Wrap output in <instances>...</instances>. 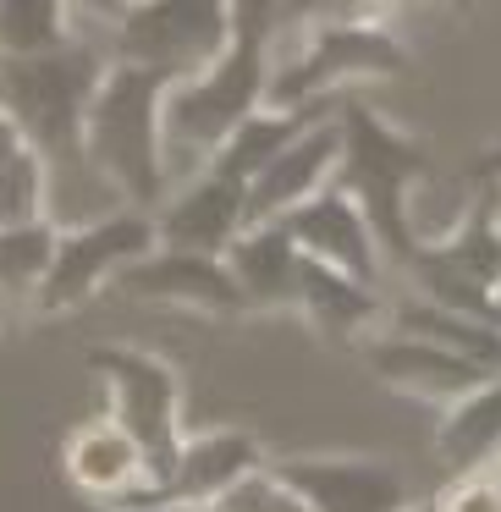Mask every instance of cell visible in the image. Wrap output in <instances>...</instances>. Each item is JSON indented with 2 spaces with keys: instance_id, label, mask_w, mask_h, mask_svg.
<instances>
[{
  "instance_id": "cell-1",
  "label": "cell",
  "mask_w": 501,
  "mask_h": 512,
  "mask_svg": "<svg viewBox=\"0 0 501 512\" xmlns=\"http://www.w3.org/2000/svg\"><path fill=\"white\" fill-rule=\"evenodd\" d=\"M171 78L138 61H105L100 83L83 111V166L122 193L133 210H160L171 193L166 144H160V105Z\"/></svg>"
},
{
  "instance_id": "cell-2",
  "label": "cell",
  "mask_w": 501,
  "mask_h": 512,
  "mask_svg": "<svg viewBox=\"0 0 501 512\" xmlns=\"http://www.w3.org/2000/svg\"><path fill=\"white\" fill-rule=\"evenodd\" d=\"M270 83V39L232 34V45L210 67L171 78L166 105H160V144H166V177L188 182L210 166V155L226 144L243 116L265 105Z\"/></svg>"
},
{
  "instance_id": "cell-3",
  "label": "cell",
  "mask_w": 501,
  "mask_h": 512,
  "mask_svg": "<svg viewBox=\"0 0 501 512\" xmlns=\"http://www.w3.org/2000/svg\"><path fill=\"white\" fill-rule=\"evenodd\" d=\"M336 127H342V166L336 182L353 193V204L364 210L369 232L380 243V259L408 270L413 248V221H408V193L430 177V155L419 138L397 133L375 105H364L358 94L336 100Z\"/></svg>"
},
{
  "instance_id": "cell-4",
  "label": "cell",
  "mask_w": 501,
  "mask_h": 512,
  "mask_svg": "<svg viewBox=\"0 0 501 512\" xmlns=\"http://www.w3.org/2000/svg\"><path fill=\"white\" fill-rule=\"evenodd\" d=\"M105 72V56L89 45H61L45 56L0 61V111L23 127L45 160H83V111Z\"/></svg>"
},
{
  "instance_id": "cell-5",
  "label": "cell",
  "mask_w": 501,
  "mask_h": 512,
  "mask_svg": "<svg viewBox=\"0 0 501 512\" xmlns=\"http://www.w3.org/2000/svg\"><path fill=\"white\" fill-rule=\"evenodd\" d=\"M408 50L380 23H309V45L292 61H270L265 105L276 111H309V105L342 100L347 83L364 78H402Z\"/></svg>"
},
{
  "instance_id": "cell-6",
  "label": "cell",
  "mask_w": 501,
  "mask_h": 512,
  "mask_svg": "<svg viewBox=\"0 0 501 512\" xmlns=\"http://www.w3.org/2000/svg\"><path fill=\"white\" fill-rule=\"evenodd\" d=\"M89 369L111 391V419L144 452L149 485L166 490L177 446H182V380H177V369L166 358L144 353V347H122V342L89 347Z\"/></svg>"
},
{
  "instance_id": "cell-7",
  "label": "cell",
  "mask_w": 501,
  "mask_h": 512,
  "mask_svg": "<svg viewBox=\"0 0 501 512\" xmlns=\"http://www.w3.org/2000/svg\"><path fill=\"white\" fill-rule=\"evenodd\" d=\"M160 237H155V210H122L111 215H94L83 226H67L56 237V259H50V276L45 287L34 292V309L39 314H67L83 309L94 292H105L127 265H138L144 254H155Z\"/></svg>"
},
{
  "instance_id": "cell-8",
  "label": "cell",
  "mask_w": 501,
  "mask_h": 512,
  "mask_svg": "<svg viewBox=\"0 0 501 512\" xmlns=\"http://www.w3.org/2000/svg\"><path fill=\"white\" fill-rule=\"evenodd\" d=\"M232 45V0H127L116 17V61H138L166 78L210 67Z\"/></svg>"
},
{
  "instance_id": "cell-9",
  "label": "cell",
  "mask_w": 501,
  "mask_h": 512,
  "mask_svg": "<svg viewBox=\"0 0 501 512\" xmlns=\"http://www.w3.org/2000/svg\"><path fill=\"white\" fill-rule=\"evenodd\" d=\"M276 221L287 226V237L298 243L303 259H320V265L342 270V276H353V281H369V287H375L380 270H386L364 210H358L353 193L336 177L325 182L320 193H309L303 204H292L287 215H276Z\"/></svg>"
},
{
  "instance_id": "cell-10",
  "label": "cell",
  "mask_w": 501,
  "mask_h": 512,
  "mask_svg": "<svg viewBox=\"0 0 501 512\" xmlns=\"http://www.w3.org/2000/svg\"><path fill=\"white\" fill-rule=\"evenodd\" d=\"M127 298H149V303H171V309L188 314H210V320H226V314H243V292H237L232 270H226L221 254H193V248H155L138 265H127L122 276L111 281Z\"/></svg>"
},
{
  "instance_id": "cell-11",
  "label": "cell",
  "mask_w": 501,
  "mask_h": 512,
  "mask_svg": "<svg viewBox=\"0 0 501 512\" xmlns=\"http://www.w3.org/2000/svg\"><path fill=\"white\" fill-rule=\"evenodd\" d=\"M270 474L309 512H402L408 485L391 463L375 457H281Z\"/></svg>"
},
{
  "instance_id": "cell-12",
  "label": "cell",
  "mask_w": 501,
  "mask_h": 512,
  "mask_svg": "<svg viewBox=\"0 0 501 512\" xmlns=\"http://www.w3.org/2000/svg\"><path fill=\"white\" fill-rule=\"evenodd\" d=\"M364 369L380 386L402 391V397H419V402H441V408L468 397L474 386H485L490 375H501V369L479 364V358H463L452 347H435L424 336H402V331L364 336Z\"/></svg>"
},
{
  "instance_id": "cell-13",
  "label": "cell",
  "mask_w": 501,
  "mask_h": 512,
  "mask_svg": "<svg viewBox=\"0 0 501 512\" xmlns=\"http://www.w3.org/2000/svg\"><path fill=\"white\" fill-rule=\"evenodd\" d=\"M248 226V193L237 182L199 171L182 188L166 193L155 210V237L160 248H193V254H226L232 237Z\"/></svg>"
},
{
  "instance_id": "cell-14",
  "label": "cell",
  "mask_w": 501,
  "mask_h": 512,
  "mask_svg": "<svg viewBox=\"0 0 501 512\" xmlns=\"http://www.w3.org/2000/svg\"><path fill=\"white\" fill-rule=\"evenodd\" d=\"M342 166V127H336V111H325L320 122H309L254 182H248V226L254 221H276L292 204H303L309 193H320L325 182Z\"/></svg>"
},
{
  "instance_id": "cell-15",
  "label": "cell",
  "mask_w": 501,
  "mask_h": 512,
  "mask_svg": "<svg viewBox=\"0 0 501 512\" xmlns=\"http://www.w3.org/2000/svg\"><path fill=\"white\" fill-rule=\"evenodd\" d=\"M259 468H265V446L248 430H232V424L226 430H199V435H182L177 463H171V479L160 496L204 507V501H215L221 490H232L237 479L259 474Z\"/></svg>"
},
{
  "instance_id": "cell-16",
  "label": "cell",
  "mask_w": 501,
  "mask_h": 512,
  "mask_svg": "<svg viewBox=\"0 0 501 512\" xmlns=\"http://www.w3.org/2000/svg\"><path fill=\"white\" fill-rule=\"evenodd\" d=\"M292 309L309 314V325L331 342H364L380 320H386V298H380L369 281H353L342 270L320 265V259H303L298 265V298Z\"/></svg>"
},
{
  "instance_id": "cell-17",
  "label": "cell",
  "mask_w": 501,
  "mask_h": 512,
  "mask_svg": "<svg viewBox=\"0 0 501 512\" xmlns=\"http://www.w3.org/2000/svg\"><path fill=\"white\" fill-rule=\"evenodd\" d=\"M221 259H226V270H232V281H237V292H243L248 309H281V303L298 298L303 254H298V243L287 237L281 221L243 226Z\"/></svg>"
},
{
  "instance_id": "cell-18",
  "label": "cell",
  "mask_w": 501,
  "mask_h": 512,
  "mask_svg": "<svg viewBox=\"0 0 501 512\" xmlns=\"http://www.w3.org/2000/svg\"><path fill=\"white\" fill-rule=\"evenodd\" d=\"M61 468H67V479L83 490V496H127V490L149 485L144 474V452H138V441L122 430L116 419H89L78 424V430L67 435V446H61ZM155 490V485H149Z\"/></svg>"
},
{
  "instance_id": "cell-19",
  "label": "cell",
  "mask_w": 501,
  "mask_h": 512,
  "mask_svg": "<svg viewBox=\"0 0 501 512\" xmlns=\"http://www.w3.org/2000/svg\"><path fill=\"white\" fill-rule=\"evenodd\" d=\"M435 452L452 474H479V468L501 463V375L474 386L468 397L446 402L441 430H435Z\"/></svg>"
},
{
  "instance_id": "cell-20",
  "label": "cell",
  "mask_w": 501,
  "mask_h": 512,
  "mask_svg": "<svg viewBox=\"0 0 501 512\" xmlns=\"http://www.w3.org/2000/svg\"><path fill=\"white\" fill-rule=\"evenodd\" d=\"M325 111H336V100L331 105H309V111H276V105H259L254 116H243V122L226 133V144L210 155V166H204V171H215V177L248 188V182H254L309 122H320Z\"/></svg>"
},
{
  "instance_id": "cell-21",
  "label": "cell",
  "mask_w": 501,
  "mask_h": 512,
  "mask_svg": "<svg viewBox=\"0 0 501 512\" xmlns=\"http://www.w3.org/2000/svg\"><path fill=\"white\" fill-rule=\"evenodd\" d=\"M386 320H391V331H402V336H424V342H435V347H452V353H463V358H479V364L501 369V331H490L474 314H457V309L430 303V298H408V303H397V309L386 303Z\"/></svg>"
},
{
  "instance_id": "cell-22",
  "label": "cell",
  "mask_w": 501,
  "mask_h": 512,
  "mask_svg": "<svg viewBox=\"0 0 501 512\" xmlns=\"http://www.w3.org/2000/svg\"><path fill=\"white\" fill-rule=\"evenodd\" d=\"M56 221H28V226H0V298L6 303H34L45 287L50 259H56Z\"/></svg>"
},
{
  "instance_id": "cell-23",
  "label": "cell",
  "mask_w": 501,
  "mask_h": 512,
  "mask_svg": "<svg viewBox=\"0 0 501 512\" xmlns=\"http://www.w3.org/2000/svg\"><path fill=\"white\" fill-rule=\"evenodd\" d=\"M72 45V12L61 0H0V61Z\"/></svg>"
},
{
  "instance_id": "cell-24",
  "label": "cell",
  "mask_w": 501,
  "mask_h": 512,
  "mask_svg": "<svg viewBox=\"0 0 501 512\" xmlns=\"http://www.w3.org/2000/svg\"><path fill=\"white\" fill-rule=\"evenodd\" d=\"M50 160L34 144H23L12 155V166L0 171V226H28V221H50Z\"/></svg>"
},
{
  "instance_id": "cell-25",
  "label": "cell",
  "mask_w": 501,
  "mask_h": 512,
  "mask_svg": "<svg viewBox=\"0 0 501 512\" xmlns=\"http://www.w3.org/2000/svg\"><path fill=\"white\" fill-rule=\"evenodd\" d=\"M199 512H309V507H303V501L292 496V490L270 474V463H265L259 474L237 479L232 490H221L215 501H204Z\"/></svg>"
},
{
  "instance_id": "cell-26",
  "label": "cell",
  "mask_w": 501,
  "mask_h": 512,
  "mask_svg": "<svg viewBox=\"0 0 501 512\" xmlns=\"http://www.w3.org/2000/svg\"><path fill=\"white\" fill-rule=\"evenodd\" d=\"M402 0H276V28L287 23H375Z\"/></svg>"
},
{
  "instance_id": "cell-27",
  "label": "cell",
  "mask_w": 501,
  "mask_h": 512,
  "mask_svg": "<svg viewBox=\"0 0 501 512\" xmlns=\"http://www.w3.org/2000/svg\"><path fill=\"white\" fill-rule=\"evenodd\" d=\"M430 512H501V479H496V468H479V474H452V485L430 501Z\"/></svg>"
},
{
  "instance_id": "cell-28",
  "label": "cell",
  "mask_w": 501,
  "mask_h": 512,
  "mask_svg": "<svg viewBox=\"0 0 501 512\" xmlns=\"http://www.w3.org/2000/svg\"><path fill=\"white\" fill-rule=\"evenodd\" d=\"M72 17H100V23H111L116 28V17L127 12V0H61Z\"/></svg>"
},
{
  "instance_id": "cell-29",
  "label": "cell",
  "mask_w": 501,
  "mask_h": 512,
  "mask_svg": "<svg viewBox=\"0 0 501 512\" xmlns=\"http://www.w3.org/2000/svg\"><path fill=\"white\" fill-rule=\"evenodd\" d=\"M23 144H28V138H23V127H17L12 116L0 111V171L12 166V155H17V149H23Z\"/></svg>"
},
{
  "instance_id": "cell-30",
  "label": "cell",
  "mask_w": 501,
  "mask_h": 512,
  "mask_svg": "<svg viewBox=\"0 0 501 512\" xmlns=\"http://www.w3.org/2000/svg\"><path fill=\"white\" fill-rule=\"evenodd\" d=\"M122 512H199V507H188V501H171V496H149V501H133V507H122Z\"/></svg>"
},
{
  "instance_id": "cell-31",
  "label": "cell",
  "mask_w": 501,
  "mask_h": 512,
  "mask_svg": "<svg viewBox=\"0 0 501 512\" xmlns=\"http://www.w3.org/2000/svg\"><path fill=\"white\" fill-rule=\"evenodd\" d=\"M490 331H501V281H496V292H490Z\"/></svg>"
},
{
  "instance_id": "cell-32",
  "label": "cell",
  "mask_w": 501,
  "mask_h": 512,
  "mask_svg": "<svg viewBox=\"0 0 501 512\" xmlns=\"http://www.w3.org/2000/svg\"><path fill=\"white\" fill-rule=\"evenodd\" d=\"M446 6H452L457 17H474V12H479V0H446Z\"/></svg>"
},
{
  "instance_id": "cell-33",
  "label": "cell",
  "mask_w": 501,
  "mask_h": 512,
  "mask_svg": "<svg viewBox=\"0 0 501 512\" xmlns=\"http://www.w3.org/2000/svg\"><path fill=\"white\" fill-rule=\"evenodd\" d=\"M0 325H6V298H0Z\"/></svg>"
},
{
  "instance_id": "cell-34",
  "label": "cell",
  "mask_w": 501,
  "mask_h": 512,
  "mask_svg": "<svg viewBox=\"0 0 501 512\" xmlns=\"http://www.w3.org/2000/svg\"><path fill=\"white\" fill-rule=\"evenodd\" d=\"M496 479H501V463H496Z\"/></svg>"
},
{
  "instance_id": "cell-35",
  "label": "cell",
  "mask_w": 501,
  "mask_h": 512,
  "mask_svg": "<svg viewBox=\"0 0 501 512\" xmlns=\"http://www.w3.org/2000/svg\"><path fill=\"white\" fill-rule=\"evenodd\" d=\"M402 512H408V507H402ZM424 512H430V507H424Z\"/></svg>"
}]
</instances>
